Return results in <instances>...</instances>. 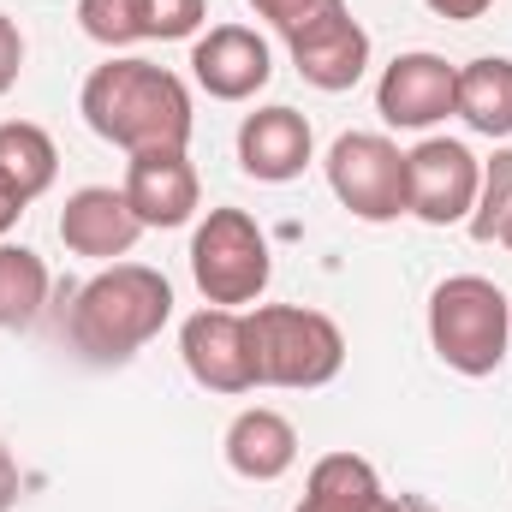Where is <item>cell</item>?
Listing matches in <instances>:
<instances>
[{
	"instance_id": "obj_23",
	"label": "cell",
	"mask_w": 512,
	"mask_h": 512,
	"mask_svg": "<svg viewBox=\"0 0 512 512\" xmlns=\"http://www.w3.org/2000/svg\"><path fill=\"white\" fill-rule=\"evenodd\" d=\"M328 6H334V0H251V12L256 18H268L280 36H292L298 24H310V18L328 12Z\"/></svg>"
},
{
	"instance_id": "obj_6",
	"label": "cell",
	"mask_w": 512,
	"mask_h": 512,
	"mask_svg": "<svg viewBox=\"0 0 512 512\" xmlns=\"http://www.w3.org/2000/svg\"><path fill=\"white\" fill-rule=\"evenodd\" d=\"M328 191L340 197V209L364 227H387L399 215H411L405 203V149L387 131H346L328 149Z\"/></svg>"
},
{
	"instance_id": "obj_14",
	"label": "cell",
	"mask_w": 512,
	"mask_h": 512,
	"mask_svg": "<svg viewBox=\"0 0 512 512\" xmlns=\"http://www.w3.org/2000/svg\"><path fill=\"white\" fill-rule=\"evenodd\" d=\"M149 227L131 215L126 191L114 185H78L60 209V245L72 256H90V262H120V256L137 251Z\"/></svg>"
},
{
	"instance_id": "obj_10",
	"label": "cell",
	"mask_w": 512,
	"mask_h": 512,
	"mask_svg": "<svg viewBox=\"0 0 512 512\" xmlns=\"http://www.w3.org/2000/svg\"><path fill=\"white\" fill-rule=\"evenodd\" d=\"M286 54H292L298 78H304L310 90L340 96V90H352V84L370 72V30L352 18L346 0H334L328 12H316L310 24H298V30L286 36Z\"/></svg>"
},
{
	"instance_id": "obj_13",
	"label": "cell",
	"mask_w": 512,
	"mask_h": 512,
	"mask_svg": "<svg viewBox=\"0 0 512 512\" xmlns=\"http://www.w3.org/2000/svg\"><path fill=\"white\" fill-rule=\"evenodd\" d=\"M316 161V131L298 108L274 102L239 120V167L256 185H292L304 167Z\"/></svg>"
},
{
	"instance_id": "obj_21",
	"label": "cell",
	"mask_w": 512,
	"mask_h": 512,
	"mask_svg": "<svg viewBox=\"0 0 512 512\" xmlns=\"http://www.w3.org/2000/svg\"><path fill=\"white\" fill-rule=\"evenodd\" d=\"M78 24H84V36L102 42L108 54L143 42V12H137V0H78Z\"/></svg>"
},
{
	"instance_id": "obj_11",
	"label": "cell",
	"mask_w": 512,
	"mask_h": 512,
	"mask_svg": "<svg viewBox=\"0 0 512 512\" xmlns=\"http://www.w3.org/2000/svg\"><path fill=\"white\" fill-rule=\"evenodd\" d=\"M126 203L131 215L149 227V233H167V227H185L197 209H203V179L191 167L185 149H143L126 155Z\"/></svg>"
},
{
	"instance_id": "obj_19",
	"label": "cell",
	"mask_w": 512,
	"mask_h": 512,
	"mask_svg": "<svg viewBox=\"0 0 512 512\" xmlns=\"http://www.w3.org/2000/svg\"><path fill=\"white\" fill-rule=\"evenodd\" d=\"M48 262L30 245H6L0 239V328H30L48 304Z\"/></svg>"
},
{
	"instance_id": "obj_27",
	"label": "cell",
	"mask_w": 512,
	"mask_h": 512,
	"mask_svg": "<svg viewBox=\"0 0 512 512\" xmlns=\"http://www.w3.org/2000/svg\"><path fill=\"white\" fill-rule=\"evenodd\" d=\"M18 215H24V197H18V191H12V185L0 179V239H6L12 227H18Z\"/></svg>"
},
{
	"instance_id": "obj_25",
	"label": "cell",
	"mask_w": 512,
	"mask_h": 512,
	"mask_svg": "<svg viewBox=\"0 0 512 512\" xmlns=\"http://www.w3.org/2000/svg\"><path fill=\"white\" fill-rule=\"evenodd\" d=\"M435 18H453V24H471V18H483L495 0H423Z\"/></svg>"
},
{
	"instance_id": "obj_18",
	"label": "cell",
	"mask_w": 512,
	"mask_h": 512,
	"mask_svg": "<svg viewBox=\"0 0 512 512\" xmlns=\"http://www.w3.org/2000/svg\"><path fill=\"white\" fill-rule=\"evenodd\" d=\"M54 173H60V149H54L48 131L30 126V120H6V126H0V179H6L24 203H36V197L54 185Z\"/></svg>"
},
{
	"instance_id": "obj_8",
	"label": "cell",
	"mask_w": 512,
	"mask_h": 512,
	"mask_svg": "<svg viewBox=\"0 0 512 512\" xmlns=\"http://www.w3.org/2000/svg\"><path fill=\"white\" fill-rule=\"evenodd\" d=\"M179 358L191 370V382L209 393H251L256 382V340H251V316L245 310H197L179 328Z\"/></svg>"
},
{
	"instance_id": "obj_15",
	"label": "cell",
	"mask_w": 512,
	"mask_h": 512,
	"mask_svg": "<svg viewBox=\"0 0 512 512\" xmlns=\"http://www.w3.org/2000/svg\"><path fill=\"white\" fill-rule=\"evenodd\" d=\"M292 512H405V495H387L370 459L358 453H322L304 477V495Z\"/></svg>"
},
{
	"instance_id": "obj_28",
	"label": "cell",
	"mask_w": 512,
	"mask_h": 512,
	"mask_svg": "<svg viewBox=\"0 0 512 512\" xmlns=\"http://www.w3.org/2000/svg\"><path fill=\"white\" fill-rule=\"evenodd\" d=\"M405 512H441L435 501H423V495H405Z\"/></svg>"
},
{
	"instance_id": "obj_5",
	"label": "cell",
	"mask_w": 512,
	"mask_h": 512,
	"mask_svg": "<svg viewBox=\"0 0 512 512\" xmlns=\"http://www.w3.org/2000/svg\"><path fill=\"white\" fill-rule=\"evenodd\" d=\"M274 256H268V233L256 227L245 209H209L191 233V280L203 292V304L239 310L268 292Z\"/></svg>"
},
{
	"instance_id": "obj_12",
	"label": "cell",
	"mask_w": 512,
	"mask_h": 512,
	"mask_svg": "<svg viewBox=\"0 0 512 512\" xmlns=\"http://www.w3.org/2000/svg\"><path fill=\"white\" fill-rule=\"evenodd\" d=\"M191 78L215 102H251L274 78V54L251 24H215L191 42Z\"/></svg>"
},
{
	"instance_id": "obj_16",
	"label": "cell",
	"mask_w": 512,
	"mask_h": 512,
	"mask_svg": "<svg viewBox=\"0 0 512 512\" xmlns=\"http://www.w3.org/2000/svg\"><path fill=\"white\" fill-rule=\"evenodd\" d=\"M221 453L245 483H280L298 465V429H292V417H280L268 405H251V411H239L227 423Z\"/></svg>"
},
{
	"instance_id": "obj_3",
	"label": "cell",
	"mask_w": 512,
	"mask_h": 512,
	"mask_svg": "<svg viewBox=\"0 0 512 512\" xmlns=\"http://www.w3.org/2000/svg\"><path fill=\"white\" fill-rule=\"evenodd\" d=\"M429 346L453 376H495L512 352V298L489 274H447L429 292Z\"/></svg>"
},
{
	"instance_id": "obj_7",
	"label": "cell",
	"mask_w": 512,
	"mask_h": 512,
	"mask_svg": "<svg viewBox=\"0 0 512 512\" xmlns=\"http://www.w3.org/2000/svg\"><path fill=\"white\" fill-rule=\"evenodd\" d=\"M477 185L483 161L471 155V143L429 131L417 149H405V203L423 227H465L477 209Z\"/></svg>"
},
{
	"instance_id": "obj_22",
	"label": "cell",
	"mask_w": 512,
	"mask_h": 512,
	"mask_svg": "<svg viewBox=\"0 0 512 512\" xmlns=\"http://www.w3.org/2000/svg\"><path fill=\"white\" fill-rule=\"evenodd\" d=\"M143 12V42H185L203 30L209 0H137Z\"/></svg>"
},
{
	"instance_id": "obj_9",
	"label": "cell",
	"mask_w": 512,
	"mask_h": 512,
	"mask_svg": "<svg viewBox=\"0 0 512 512\" xmlns=\"http://www.w3.org/2000/svg\"><path fill=\"white\" fill-rule=\"evenodd\" d=\"M453 96H459V66H447L441 54L429 48H411V54H393L376 78V114L393 131H429L453 114Z\"/></svg>"
},
{
	"instance_id": "obj_20",
	"label": "cell",
	"mask_w": 512,
	"mask_h": 512,
	"mask_svg": "<svg viewBox=\"0 0 512 512\" xmlns=\"http://www.w3.org/2000/svg\"><path fill=\"white\" fill-rule=\"evenodd\" d=\"M507 215H512V149L501 143V149L483 161V185H477V209H471L465 233H471L477 245H495V233H501Z\"/></svg>"
},
{
	"instance_id": "obj_1",
	"label": "cell",
	"mask_w": 512,
	"mask_h": 512,
	"mask_svg": "<svg viewBox=\"0 0 512 512\" xmlns=\"http://www.w3.org/2000/svg\"><path fill=\"white\" fill-rule=\"evenodd\" d=\"M78 114L102 143L143 155V149H185L197 114H191V90L179 72L137 60V54H108L84 90H78Z\"/></svg>"
},
{
	"instance_id": "obj_4",
	"label": "cell",
	"mask_w": 512,
	"mask_h": 512,
	"mask_svg": "<svg viewBox=\"0 0 512 512\" xmlns=\"http://www.w3.org/2000/svg\"><path fill=\"white\" fill-rule=\"evenodd\" d=\"M251 340H256V382L262 387H328L346 370V334L334 316L304 310V304H251Z\"/></svg>"
},
{
	"instance_id": "obj_17",
	"label": "cell",
	"mask_w": 512,
	"mask_h": 512,
	"mask_svg": "<svg viewBox=\"0 0 512 512\" xmlns=\"http://www.w3.org/2000/svg\"><path fill=\"white\" fill-rule=\"evenodd\" d=\"M453 114L477 137H512V60L507 54H483V60H465L459 66V96H453Z\"/></svg>"
},
{
	"instance_id": "obj_24",
	"label": "cell",
	"mask_w": 512,
	"mask_h": 512,
	"mask_svg": "<svg viewBox=\"0 0 512 512\" xmlns=\"http://www.w3.org/2000/svg\"><path fill=\"white\" fill-rule=\"evenodd\" d=\"M18 72H24V30H18V18L0 12V96L18 84Z\"/></svg>"
},
{
	"instance_id": "obj_2",
	"label": "cell",
	"mask_w": 512,
	"mask_h": 512,
	"mask_svg": "<svg viewBox=\"0 0 512 512\" xmlns=\"http://www.w3.org/2000/svg\"><path fill=\"white\" fill-rule=\"evenodd\" d=\"M173 316V280L149 262H108L72 292L66 340L84 364H131Z\"/></svg>"
},
{
	"instance_id": "obj_26",
	"label": "cell",
	"mask_w": 512,
	"mask_h": 512,
	"mask_svg": "<svg viewBox=\"0 0 512 512\" xmlns=\"http://www.w3.org/2000/svg\"><path fill=\"white\" fill-rule=\"evenodd\" d=\"M18 483H24V477H18V459H12V453L0 447V512L18 507Z\"/></svg>"
},
{
	"instance_id": "obj_29",
	"label": "cell",
	"mask_w": 512,
	"mask_h": 512,
	"mask_svg": "<svg viewBox=\"0 0 512 512\" xmlns=\"http://www.w3.org/2000/svg\"><path fill=\"white\" fill-rule=\"evenodd\" d=\"M495 245H501V251H512V215L501 221V233H495Z\"/></svg>"
}]
</instances>
